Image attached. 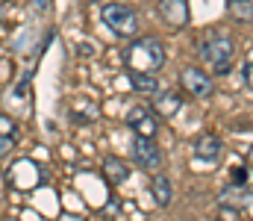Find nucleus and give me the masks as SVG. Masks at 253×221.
<instances>
[{"label":"nucleus","mask_w":253,"mask_h":221,"mask_svg":"<svg viewBox=\"0 0 253 221\" xmlns=\"http://www.w3.org/2000/svg\"><path fill=\"white\" fill-rule=\"evenodd\" d=\"M165 65V44L153 36L138 39L129 50L124 53V68L126 71H159Z\"/></svg>","instance_id":"1"},{"label":"nucleus","mask_w":253,"mask_h":221,"mask_svg":"<svg viewBox=\"0 0 253 221\" xmlns=\"http://www.w3.org/2000/svg\"><path fill=\"white\" fill-rule=\"evenodd\" d=\"M236 56V42L224 33H209L200 42V59L212 68L215 74H227Z\"/></svg>","instance_id":"2"},{"label":"nucleus","mask_w":253,"mask_h":221,"mask_svg":"<svg viewBox=\"0 0 253 221\" xmlns=\"http://www.w3.org/2000/svg\"><path fill=\"white\" fill-rule=\"evenodd\" d=\"M100 21H103L115 36H121V39H132V36L138 33V15H135V9L126 6V3H121V0L100 6Z\"/></svg>","instance_id":"3"},{"label":"nucleus","mask_w":253,"mask_h":221,"mask_svg":"<svg viewBox=\"0 0 253 221\" xmlns=\"http://www.w3.org/2000/svg\"><path fill=\"white\" fill-rule=\"evenodd\" d=\"M9 186L12 189H18V192H30V189H36V186H42V171H39V165L36 162H30V159H18L12 168H9Z\"/></svg>","instance_id":"4"},{"label":"nucleus","mask_w":253,"mask_h":221,"mask_svg":"<svg viewBox=\"0 0 253 221\" xmlns=\"http://www.w3.org/2000/svg\"><path fill=\"white\" fill-rule=\"evenodd\" d=\"M132 159H135L138 168H144V171H156V168L162 165V150L156 147L153 139H147V136H135V142H132Z\"/></svg>","instance_id":"5"},{"label":"nucleus","mask_w":253,"mask_h":221,"mask_svg":"<svg viewBox=\"0 0 253 221\" xmlns=\"http://www.w3.org/2000/svg\"><path fill=\"white\" fill-rule=\"evenodd\" d=\"M180 83L191 97H212V91H215V80L200 68H186L180 74Z\"/></svg>","instance_id":"6"},{"label":"nucleus","mask_w":253,"mask_h":221,"mask_svg":"<svg viewBox=\"0 0 253 221\" xmlns=\"http://www.w3.org/2000/svg\"><path fill=\"white\" fill-rule=\"evenodd\" d=\"M126 127H129L135 136H147V139H153L156 130H159V121H156V115H153L147 106H132V109L126 112Z\"/></svg>","instance_id":"7"},{"label":"nucleus","mask_w":253,"mask_h":221,"mask_svg":"<svg viewBox=\"0 0 253 221\" xmlns=\"http://www.w3.org/2000/svg\"><path fill=\"white\" fill-rule=\"evenodd\" d=\"M159 15L171 30H180L189 24V6L186 0H159Z\"/></svg>","instance_id":"8"},{"label":"nucleus","mask_w":253,"mask_h":221,"mask_svg":"<svg viewBox=\"0 0 253 221\" xmlns=\"http://www.w3.org/2000/svg\"><path fill=\"white\" fill-rule=\"evenodd\" d=\"M221 139L218 136H212V133H203V136H197V142H194V156L197 159H206V162H212V159H218L221 156Z\"/></svg>","instance_id":"9"},{"label":"nucleus","mask_w":253,"mask_h":221,"mask_svg":"<svg viewBox=\"0 0 253 221\" xmlns=\"http://www.w3.org/2000/svg\"><path fill=\"white\" fill-rule=\"evenodd\" d=\"M180 106H183V97H180V91H162V94L153 100V115L171 118V115H177V112H180Z\"/></svg>","instance_id":"10"},{"label":"nucleus","mask_w":253,"mask_h":221,"mask_svg":"<svg viewBox=\"0 0 253 221\" xmlns=\"http://www.w3.org/2000/svg\"><path fill=\"white\" fill-rule=\"evenodd\" d=\"M150 192H153V198H156V204L159 207H171V201H174V189H171V180H168V174H153V180H150Z\"/></svg>","instance_id":"11"},{"label":"nucleus","mask_w":253,"mask_h":221,"mask_svg":"<svg viewBox=\"0 0 253 221\" xmlns=\"http://www.w3.org/2000/svg\"><path fill=\"white\" fill-rule=\"evenodd\" d=\"M103 174H106V180L112 186H121L129 177V165H126L124 159H118V156H106L103 159Z\"/></svg>","instance_id":"12"},{"label":"nucleus","mask_w":253,"mask_h":221,"mask_svg":"<svg viewBox=\"0 0 253 221\" xmlns=\"http://www.w3.org/2000/svg\"><path fill=\"white\" fill-rule=\"evenodd\" d=\"M18 145V124L9 115H0V156H6Z\"/></svg>","instance_id":"13"},{"label":"nucleus","mask_w":253,"mask_h":221,"mask_svg":"<svg viewBox=\"0 0 253 221\" xmlns=\"http://www.w3.org/2000/svg\"><path fill=\"white\" fill-rule=\"evenodd\" d=\"M129 83L138 94H156L159 91V83L150 71H129Z\"/></svg>","instance_id":"14"},{"label":"nucleus","mask_w":253,"mask_h":221,"mask_svg":"<svg viewBox=\"0 0 253 221\" xmlns=\"http://www.w3.org/2000/svg\"><path fill=\"white\" fill-rule=\"evenodd\" d=\"M227 12H230V18L236 21V24H251L253 18V9H251V0H230V6H227Z\"/></svg>","instance_id":"15"},{"label":"nucleus","mask_w":253,"mask_h":221,"mask_svg":"<svg viewBox=\"0 0 253 221\" xmlns=\"http://www.w3.org/2000/svg\"><path fill=\"white\" fill-rule=\"evenodd\" d=\"M233 183L236 186H248V165H236L233 168Z\"/></svg>","instance_id":"16"},{"label":"nucleus","mask_w":253,"mask_h":221,"mask_svg":"<svg viewBox=\"0 0 253 221\" xmlns=\"http://www.w3.org/2000/svg\"><path fill=\"white\" fill-rule=\"evenodd\" d=\"M242 80H245V86L251 88V83H253V59H251V56H245V68H242Z\"/></svg>","instance_id":"17"},{"label":"nucleus","mask_w":253,"mask_h":221,"mask_svg":"<svg viewBox=\"0 0 253 221\" xmlns=\"http://www.w3.org/2000/svg\"><path fill=\"white\" fill-rule=\"evenodd\" d=\"M36 9L39 12H47V0H36Z\"/></svg>","instance_id":"18"},{"label":"nucleus","mask_w":253,"mask_h":221,"mask_svg":"<svg viewBox=\"0 0 253 221\" xmlns=\"http://www.w3.org/2000/svg\"><path fill=\"white\" fill-rule=\"evenodd\" d=\"M0 6H3V3H0Z\"/></svg>","instance_id":"19"}]
</instances>
